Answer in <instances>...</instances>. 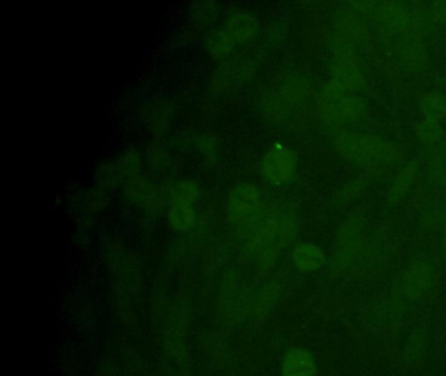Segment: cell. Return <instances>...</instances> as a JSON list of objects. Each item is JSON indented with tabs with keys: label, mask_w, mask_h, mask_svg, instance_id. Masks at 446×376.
<instances>
[{
	"label": "cell",
	"mask_w": 446,
	"mask_h": 376,
	"mask_svg": "<svg viewBox=\"0 0 446 376\" xmlns=\"http://www.w3.org/2000/svg\"><path fill=\"white\" fill-rule=\"evenodd\" d=\"M258 207V191L250 184H240L229 196L230 217L237 222H245Z\"/></svg>",
	"instance_id": "6da1fadb"
},
{
	"label": "cell",
	"mask_w": 446,
	"mask_h": 376,
	"mask_svg": "<svg viewBox=\"0 0 446 376\" xmlns=\"http://www.w3.org/2000/svg\"><path fill=\"white\" fill-rule=\"evenodd\" d=\"M281 371L284 376H313V360L307 350H289L283 359Z\"/></svg>",
	"instance_id": "3957f363"
},
{
	"label": "cell",
	"mask_w": 446,
	"mask_h": 376,
	"mask_svg": "<svg viewBox=\"0 0 446 376\" xmlns=\"http://www.w3.org/2000/svg\"><path fill=\"white\" fill-rule=\"evenodd\" d=\"M170 225L175 230H187L194 222V210L190 202L175 200V205L169 212Z\"/></svg>",
	"instance_id": "8992f818"
},
{
	"label": "cell",
	"mask_w": 446,
	"mask_h": 376,
	"mask_svg": "<svg viewBox=\"0 0 446 376\" xmlns=\"http://www.w3.org/2000/svg\"><path fill=\"white\" fill-rule=\"evenodd\" d=\"M293 260L298 269L303 272H315L321 267L324 262L321 251L312 245H300L293 253Z\"/></svg>",
	"instance_id": "277c9868"
},
{
	"label": "cell",
	"mask_w": 446,
	"mask_h": 376,
	"mask_svg": "<svg viewBox=\"0 0 446 376\" xmlns=\"http://www.w3.org/2000/svg\"><path fill=\"white\" fill-rule=\"evenodd\" d=\"M211 50L215 54H225L232 49V35L229 32H219L210 40Z\"/></svg>",
	"instance_id": "52a82bcc"
},
{
	"label": "cell",
	"mask_w": 446,
	"mask_h": 376,
	"mask_svg": "<svg viewBox=\"0 0 446 376\" xmlns=\"http://www.w3.org/2000/svg\"><path fill=\"white\" fill-rule=\"evenodd\" d=\"M255 29H257V21L246 13H238L230 18L228 23L229 35L238 42H244L247 38H250L254 35Z\"/></svg>",
	"instance_id": "5b68a950"
},
{
	"label": "cell",
	"mask_w": 446,
	"mask_h": 376,
	"mask_svg": "<svg viewBox=\"0 0 446 376\" xmlns=\"http://www.w3.org/2000/svg\"><path fill=\"white\" fill-rule=\"evenodd\" d=\"M263 170L272 182H286L293 174V162L284 150H272L263 161Z\"/></svg>",
	"instance_id": "7a4b0ae2"
}]
</instances>
